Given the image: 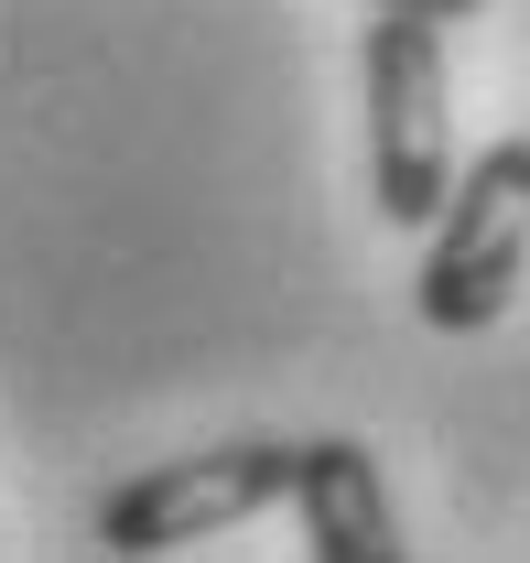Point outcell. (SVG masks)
Masks as SVG:
<instances>
[{"mask_svg":"<svg viewBox=\"0 0 530 563\" xmlns=\"http://www.w3.org/2000/svg\"><path fill=\"white\" fill-rule=\"evenodd\" d=\"M422 325L476 336L520 303L530 282V141H487L444 185V207L422 217Z\"/></svg>","mask_w":530,"mask_h":563,"instance_id":"obj_1","label":"cell"},{"mask_svg":"<svg viewBox=\"0 0 530 563\" xmlns=\"http://www.w3.org/2000/svg\"><path fill=\"white\" fill-rule=\"evenodd\" d=\"M455 185V120H444V22L379 11L368 22V196L379 228H422Z\"/></svg>","mask_w":530,"mask_h":563,"instance_id":"obj_2","label":"cell"},{"mask_svg":"<svg viewBox=\"0 0 530 563\" xmlns=\"http://www.w3.org/2000/svg\"><path fill=\"white\" fill-rule=\"evenodd\" d=\"M292 455H303V444H281V433H239V444L174 455V466H152V477H131V488H109L87 531H98V553H120V563H152V553H185V542H217V531H239V520L281 509Z\"/></svg>","mask_w":530,"mask_h":563,"instance_id":"obj_3","label":"cell"},{"mask_svg":"<svg viewBox=\"0 0 530 563\" xmlns=\"http://www.w3.org/2000/svg\"><path fill=\"white\" fill-rule=\"evenodd\" d=\"M292 520L314 563H400V520H390V488H379V455L357 433H314L292 455Z\"/></svg>","mask_w":530,"mask_h":563,"instance_id":"obj_4","label":"cell"},{"mask_svg":"<svg viewBox=\"0 0 530 563\" xmlns=\"http://www.w3.org/2000/svg\"><path fill=\"white\" fill-rule=\"evenodd\" d=\"M368 11H422V22H465V11H487V0H368Z\"/></svg>","mask_w":530,"mask_h":563,"instance_id":"obj_5","label":"cell"}]
</instances>
